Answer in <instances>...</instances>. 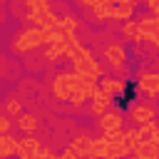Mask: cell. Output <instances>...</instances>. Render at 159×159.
<instances>
[{
    "label": "cell",
    "mask_w": 159,
    "mask_h": 159,
    "mask_svg": "<svg viewBox=\"0 0 159 159\" xmlns=\"http://www.w3.org/2000/svg\"><path fill=\"white\" fill-rule=\"evenodd\" d=\"M67 57L72 60V72H77V75H89V77H102L104 75V67L94 60V55L82 42H77L67 52Z\"/></svg>",
    "instance_id": "cell-1"
},
{
    "label": "cell",
    "mask_w": 159,
    "mask_h": 159,
    "mask_svg": "<svg viewBox=\"0 0 159 159\" xmlns=\"http://www.w3.org/2000/svg\"><path fill=\"white\" fill-rule=\"evenodd\" d=\"M40 45H45L40 27H22V30L12 37V52H15V55H25V52H30V50H35V47H40Z\"/></svg>",
    "instance_id": "cell-2"
},
{
    "label": "cell",
    "mask_w": 159,
    "mask_h": 159,
    "mask_svg": "<svg viewBox=\"0 0 159 159\" xmlns=\"http://www.w3.org/2000/svg\"><path fill=\"white\" fill-rule=\"evenodd\" d=\"M124 119H127V112L122 109H109L104 112L102 117H97V127H99V134H107V132H117V129H124Z\"/></svg>",
    "instance_id": "cell-3"
},
{
    "label": "cell",
    "mask_w": 159,
    "mask_h": 159,
    "mask_svg": "<svg viewBox=\"0 0 159 159\" xmlns=\"http://www.w3.org/2000/svg\"><path fill=\"white\" fill-rule=\"evenodd\" d=\"M137 7H139V0H117V2H109V20H134L137 15Z\"/></svg>",
    "instance_id": "cell-4"
},
{
    "label": "cell",
    "mask_w": 159,
    "mask_h": 159,
    "mask_svg": "<svg viewBox=\"0 0 159 159\" xmlns=\"http://www.w3.org/2000/svg\"><path fill=\"white\" fill-rule=\"evenodd\" d=\"M102 55H104V60H107L117 72H119V70L124 67V62L129 60V52H127L119 42H109V45H104V52H102Z\"/></svg>",
    "instance_id": "cell-5"
},
{
    "label": "cell",
    "mask_w": 159,
    "mask_h": 159,
    "mask_svg": "<svg viewBox=\"0 0 159 159\" xmlns=\"http://www.w3.org/2000/svg\"><path fill=\"white\" fill-rule=\"evenodd\" d=\"M112 107H114V97L107 94V92H102V89L97 87V92L89 97V112H92V117H102V114L109 112Z\"/></svg>",
    "instance_id": "cell-6"
},
{
    "label": "cell",
    "mask_w": 159,
    "mask_h": 159,
    "mask_svg": "<svg viewBox=\"0 0 159 159\" xmlns=\"http://www.w3.org/2000/svg\"><path fill=\"white\" fill-rule=\"evenodd\" d=\"M154 117H157L154 107H149V104H142V102H134V104L127 109V119H132V122H134V127H142V124L152 122Z\"/></svg>",
    "instance_id": "cell-7"
},
{
    "label": "cell",
    "mask_w": 159,
    "mask_h": 159,
    "mask_svg": "<svg viewBox=\"0 0 159 159\" xmlns=\"http://www.w3.org/2000/svg\"><path fill=\"white\" fill-rule=\"evenodd\" d=\"M40 149H42L40 139H35L32 134H27V137L17 139V152H15V159H35V157L40 154Z\"/></svg>",
    "instance_id": "cell-8"
},
{
    "label": "cell",
    "mask_w": 159,
    "mask_h": 159,
    "mask_svg": "<svg viewBox=\"0 0 159 159\" xmlns=\"http://www.w3.org/2000/svg\"><path fill=\"white\" fill-rule=\"evenodd\" d=\"M89 147H92V137H89V134H77V137H72L70 144H67V149H70L77 159L87 157V154H89Z\"/></svg>",
    "instance_id": "cell-9"
},
{
    "label": "cell",
    "mask_w": 159,
    "mask_h": 159,
    "mask_svg": "<svg viewBox=\"0 0 159 159\" xmlns=\"http://www.w3.org/2000/svg\"><path fill=\"white\" fill-rule=\"evenodd\" d=\"M97 87L102 89V92H107V94H112V97H117L122 89H124V80H117V77H109V75H102L99 80H97Z\"/></svg>",
    "instance_id": "cell-10"
},
{
    "label": "cell",
    "mask_w": 159,
    "mask_h": 159,
    "mask_svg": "<svg viewBox=\"0 0 159 159\" xmlns=\"http://www.w3.org/2000/svg\"><path fill=\"white\" fill-rule=\"evenodd\" d=\"M67 52H70V47H67V42H52V45H45V60L47 62H57V60H62V57H67Z\"/></svg>",
    "instance_id": "cell-11"
},
{
    "label": "cell",
    "mask_w": 159,
    "mask_h": 159,
    "mask_svg": "<svg viewBox=\"0 0 159 159\" xmlns=\"http://www.w3.org/2000/svg\"><path fill=\"white\" fill-rule=\"evenodd\" d=\"M15 127H17L20 132H25V134H32V132L40 127V119H37L35 114H30V112H22L20 117H15Z\"/></svg>",
    "instance_id": "cell-12"
},
{
    "label": "cell",
    "mask_w": 159,
    "mask_h": 159,
    "mask_svg": "<svg viewBox=\"0 0 159 159\" xmlns=\"http://www.w3.org/2000/svg\"><path fill=\"white\" fill-rule=\"evenodd\" d=\"M132 154L137 159H159V144H154V142H139Z\"/></svg>",
    "instance_id": "cell-13"
},
{
    "label": "cell",
    "mask_w": 159,
    "mask_h": 159,
    "mask_svg": "<svg viewBox=\"0 0 159 159\" xmlns=\"http://www.w3.org/2000/svg\"><path fill=\"white\" fill-rule=\"evenodd\" d=\"M17 152V139L7 132V134H0V159H10L15 157Z\"/></svg>",
    "instance_id": "cell-14"
},
{
    "label": "cell",
    "mask_w": 159,
    "mask_h": 159,
    "mask_svg": "<svg viewBox=\"0 0 159 159\" xmlns=\"http://www.w3.org/2000/svg\"><path fill=\"white\" fill-rule=\"evenodd\" d=\"M2 112H5L10 119L20 117V114H22V99H20L17 94H7V97H5V104H2Z\"/></svg>",
    "instance_id": "cell-15"
},
{
    "label": "cell",
    "mask_w": 159,
    "mask_h": 159,
    "mask_svg": "<svg viewBox=\"0 0 159 159\" xmlns=\"http://www.w3.org/2000/svg\"><path fill=\"white\" fill-rule=\"evenodd\" d=\"M137 134H139V142H154L157 144V137H159V124L152 119L142 127H137Z\"/></svg>",
    "instance_id": "cell-16"
},
{
    "label": "cell",
    "mask_w": 159,
    "mask_h": 159,
    "mask_svg": "<svg viewBox=\"0 0 159 159\" xmlns=\"http://www.w3.org/2000/svg\"><path fill=\"white\" fill-rule=\"evenodd\" d=\"M129 154H132V147H129L127 142H117V144H109V147H107L104 159H127Z\"/></svg>",
    "instance_id": "cell-17"
},
{
    "label": "cell",
    "mask_w": 159,
    "mask_h": 159,
    "mask_svg": "<svg viewBox=\"0 0 159 159\" xmlns=\"http://www.w3.org/2000/svg\"><path fill=\"white\" fill-rule=\"evenodd\" d=\"M89 20H92L94 25L107 22V20H109V2L104 0V2H99L97 7H92V10H89Z\"/></svg>",
    "instance_id": "cell-18"
},
{
    "label": "cell",
    "mask_w": 159,
    "mask_h": 159,
    "mask_svg": "<svg viewBox=\"0 0 159 159\" xmlns=\"http://www.w3.org/2000/svg\"><path fill=\"white\" fill-rule=\"evenodd\" d=\"M107 139L99 134V137H92V147H89V154L92 157H97V159H104V154H107Z\"/></svg>",
    "instance_id": "cell-19"
},
{
    "label": "cell",
    "mask_w": 159,
    "mask_h": 159,
    "mask_svg": "<svg viewBox=\"0 0 159 159\" xmlns=\"http://www.w3.org/2000/svg\"><path fill=\"white\" fill-rule=\"evenodd\" d=\"M137 20H127V22H122V37L124 40H129V42H137Z\"/></svg>",
    "instance_id": "cell-20"
},
{
    "label": "cell",
    "mask_w": 159,
    "mask_h": 159,
    "mask_svg": "<svg viewBox=\"0 0 159 159\" xmlns=\"http://www.w3.org/2000/svg\"><path fill=\"white\" fill-rule=\"evenodd\" d=\"M62 22H60V27L65 30V32H75L77 27H80V17H75V15H65V17H60Z\"/></svg>",
    "instance_id": "cell-21"
},
{
    "label": "cell",
    "mask_w": 159,
    "mask_h": 159,
    "mask_svg": "<svg viewBox=\"0 0 159 159\" xmlns=\"http://www.w3.org/2000/svg\"><path fill=\"white\" fill-rule=\"evenodd\" d=\"M122 134H124V142L132 147V152H134V147L139 144V134H137V127H129V129H122Z\"/></svg>",
    "instance_id": "cell-22"
},
{
    "label": "cell",
    "mask_w": 159,
    "mask_h": 159,
    "mask_svg": "<svg viewBox=\"0 0 159 159\" xmlns=\"http://www.w3.org/2000/svg\"><path fill=\"white\" fill-rule=\"evenodd\" d=\"M22 5L27 10H50V0H22Z\"/></svg>",
    "instance_id": "cell-23"
},
{
    "label": "cell",
    "mask_w": 159,
    "mask_h": 159,
    "mask_svg": "<svg viewBox=\"0 0 159 159\" xmlns=\"http://www.w3.org/2000/svg\"><path fill=\"white\" fill-rule=\"evenodd\" d=\"M10 129H12V119L5 112H0V134H7Z\"/></svg>",
    "instance_id": "cell-24"
},
{
    "label": "cell",
    "mask_w": 159,
    "mask_h": 159,
    "mask_svg": "<svg viewBox=\"0 0 159 159\" xmlns=\"http://www.w3.org/2000/svg\"><path fill=\"white\" fill-rule=\"evenodd\" d=\"M35 159H57V154H55L50 147H42V149H40V154H37Z\"/></svg>",
    "instance_id": "cell-25"
},
{
    "label": "cell",
    "mask_w": 159,
    "mask_h": 159,
    "mask_svg": "<svg viewBox=\"0 0 159 159\" xmlns=\"http://www.w3.org/2000/svg\"><path fill=\"white\" fill-rule=\"evenodd\" d=\"M80 7H87V10H92V7H97L99 2H104V0H75Z\"/></svg>",
    "instance_id": "cell-26"
},
{
    "label": "cell",
    "mask_w": 159,
    "mask_h": 159,
    "mask_svg": "<svg viewBox=\"0 0 159 159\" xmlns=\"http://www.w3.org/2000/svg\"><path fill=\"white\" fill-rule=\"evenodd\" d=\"M144 5L149 10V15H157L159 12V0H144Z\"/></svg>",
    "instance_id": "cell-27"
},
{
    "label": "cell",
    "mask_w": 159,
    "mask_h": 159,
    "mask_svg": "<svg viewBox=\"0 0 159 159\" xmlns=\"http://www.w3.org/2000/svg\"><path fill=\"white\" fill-rule=\"evenodd\" d=\"M57 159H77V157H75V154H72V152L65 147V152H62V154H57Z\"/></svg>",
    "instance_id": "cell-28"
},
{
    "label": "cell",
    "mask_w": 159,
    "mask_h": 159,
    "mask_svg": "<svg viewBox=\"0 0 159 159\" xmlns=\"http://www.w3.org/2000/svg\"><path fill=\"white\" fill-rule=\"evenodd\" d=\"M82 159H97V157H92V154H87V157H82Z\"/></svg>",
    "instance_id": "cell-29"
},
{
    "label": "cell",
    "mask_w": 159,
    "mask_h": 159,
    "mask_svg": "<svg viewBox=\"0 0 159 159\" xmlns=\"http://www.w3.org/2000/svg\"><path fill=\"white\" fill-rule=\"evenodd\" d=\"M127 159H137V157H134V154H129V157H127Z\"/></svg>",
    "instance_id": "cell-30"
},
{
    "label": "cell",
    "mask_w": 159,
    "mask_h": 159,
    "mask_svg": "<svg viewBox=\"0 0 159 159\" xmlns=\"http://www.w3.org/2000/svg\"><path fill=\"white\" fill-rule=\"evenodd\" d=\"M107 2H117V0H107Z\"/></svg>",
    "instance_id": "cell-31"
},
{
    "label": "cell",
    "mask_w": 159,
    "mask_h": 159,
    "mask_svg": "<svg viewBox=\"0 0 159 159\" xmlns=\"http://www.w3.org/2000/svg\"><path fill=\"white\" fill-rule=\"evenodd\" d=\"M154 17H157V20H159V12H157V15H154Z\"/></svg>",
    "instance_id": "cell-32"
}]
</instances>
